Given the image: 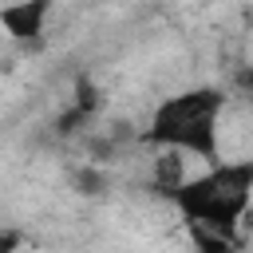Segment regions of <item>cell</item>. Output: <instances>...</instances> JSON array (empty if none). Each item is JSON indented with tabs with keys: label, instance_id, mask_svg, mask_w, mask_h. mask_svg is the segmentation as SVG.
<instances>
[{
	"label": "cell",
	"instance_id": "cell-9",
	"mask_svg": "<svg viewBox=\"0 0 253 253\" xmlns=\"http://www.w3.org/2000/svg\"><path fill=\"white\" fill-rule=\"evenodd\" d=\"M233 83H237V91H241L245 99H253V63H245V67H237V75H233Z\"/></svg>",
	"mask_w": 253,
	"mask_h": 253
},
{
	"label": "cell",
	"instance_id": "cell-7",
	"mask_svg": "<svg viewBox=\"0 0 253 253\" xmlns=\"http://www.w3.org/2000/svg\"><path fill=\"white\" fill-rule=\"evenodd\" d=\"M103 186H107L103 170H95V166H79V170H75V190H79V194H99Z\"/></svg>",
	"mask_w": 253,
	"mask_h": 253
},
{
	"label": "cell",
	"instance_id": "cell-4",
	"mask_svg": "<svg viewBox=\"0 0 253 253\" xmlns=\"http://www.w3.org/2000/svg\"><path fill=\"white\" fill-rule=\"evenodd\" d=\"M186 182V170H182V154L178 150H162L154 158V190H162L166 198Z\"/></svg>",
	"mask_w": 253,
	"mask_h": 253
},
{
	"label": "cell",
	"instance_id": "cell-8",
	"mask_svg": "<svg viewBox=\"0 0 253 253\" xmlns=\"http://www.w3.org/2000/svg\"><path fill=\"white\" fill-rule=\"evenodd\" d=\"M28 245V237L20 229H0V253H20Z\"/></svg>",
	"mask_w": 253,
	"mask_h": 253
},
{
	"label": "cell",
	"instance_id": "cell-6",
	"mask_svg": "<svg viewBox=\"0 0 253 253\" xmlns=\"http://www.w3.org/2000/svg\"><path fill=\"white\" fill-rule=\"evenodd\" d=\"M190 241H194L198 253H233V249H237L233 237H221V233L202 229V225H190Z\"/></svg>",
	"mask_w": 253,
	"mask_h": 253
},
{
	"label": "cell",
	"instance_id": "cell-2",
	"mask_svg": "<svg viewBox=\"0 0 253 253\" xmlns=\"http://www.w3.org/2000/svg\"><path fill=\"white\" fill-rule=\"evenodd\" d=\"M170 202L178 206L186 225H202L237 241V225L253 206V158H221L217 166H206V174L186 178L170 194Z\"/></svg>",
	"mask_w": 253,
	"mask_h": 253
},
{
	"label": "cell",
	"instance_id": "cell-3",
	"mask_svg": "<svg viewBox=\"0 0 253 253\" xmlns=\"http://www.w3.org/2000/svg\"><path fill=\"white\" fill-rule=\"evenodd\" d=\"M47 16H51L47 0H20V4H4L0 8V28L12 40H36L43 32Z\"/></svg>",
	"mask_w": 253,
	"mask_h": 253
},
{
	"label": "cell",
	"instance_id": "cell-10",
	"mask_svg": "<svg viewBox=\"0 0 253 253\" xmlns=\"http://www.w3.org/2000/svg\"><path fill=\"white\" fill-rule=\"evenodd\" d=\"M20 253H40V249H36V245H24V249H20Z\"/></svg>",
	"mask_w": 253,
	"mask_h": 253
},
{
	"label": "cell",
	"instance_id": "cell-5",
	"mask_svg": "<svg viewBox=\"0 0 253 253\" xmlns=\"http://www.w3.org/2000/svg\"><path fill=\"white\" fill-rule=\"evenodd\" d=\"M99 107H103V91L83 75V79H75V99H71V111H79L87 123L99 115Z\"/></svg>",
	"mask_w": 253,
	"mask_h": 253
},
{
	"label": "cell",
	"instance_id": "cell-1",
	"mask_svg": "<svg viewBox=\"0 0 253 253\" xmlns=\"http://www.w3.org/2000/svg\"><path fill=\"white\" fill-rule=\"evenodd\" d=\"M221 111L225 95L217 87H190L162 99L150 115L142 138L158 150H178L182 158H198L206 166L221 162Z\"/></svg>",
	"mask_w": 253,
	"mask_h": 253
}]
</instances>
